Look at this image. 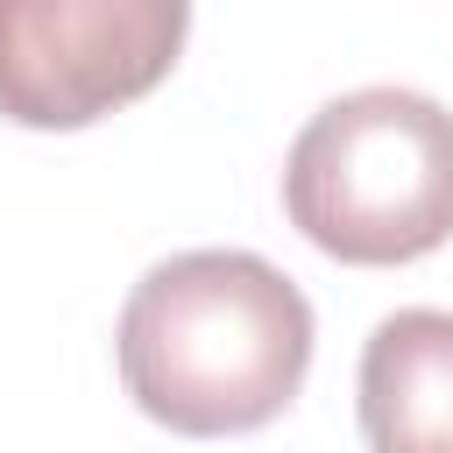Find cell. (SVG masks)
Returning a JSON list of instances; mask_svg holds the SVG:
<instances>
[{"instance_id":"6da1fadb","label":"cell","mask_w":453,"mask_h":453,"mask_svg":"<svg viewBox=\"0 0 453 453\" xmlns=\"http://www.w3.org/2000/svg\"><path fill=\"white\" fill-rule=\"evenodd\" d=\"M311 297L248 248H191L120 304L113 361L142 418L177 439H241L283 418L311 375Z\"/></svg>"},{"instance_id":"7a4b0ae2","label":"cell","mask_w":453,"mask_h":453,"mask_svg":"<svg viewBox=\"0 0 453 453\" xmlns=\"http://www.w3.org/2000/svg\"><path fill=\"white\" fill-rule=\"evenodd\" d=\"M290 226L354 269H396L453 241V113L411 85L326 99L283 156Z\"/></svg>"},{"instance_id":"3957f363","label":"cell","mask_w":453,"mask_h":453,"mask_svg":"<svg viewBox=\"0 0 453 453\" xmlns=\"http://www.w3.org/2000/svg\"><path fill=\"white\" fill-rule=\"evenodd\" d=\"M191 35V0H0V120L71 134L149 99Z\"/></svg>"},{"instance_id":"277c9868","label":"cell","mask_w":453,"mask_h":453,"mask_svg":"<svg viewBox=\"0 0 453 453\" xmlns=\"http://www.w3.org/2000/svg\"><path fill=\"white\" fill-rule=\"evenodd\" d=\"M354 411L368 453H453V311H389L361 347Z\"/></svg>"}]
</instances>
